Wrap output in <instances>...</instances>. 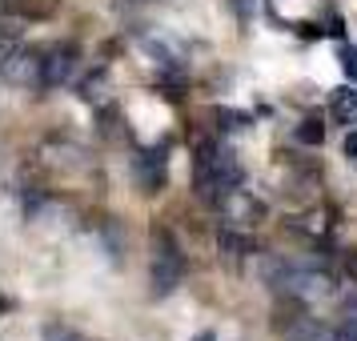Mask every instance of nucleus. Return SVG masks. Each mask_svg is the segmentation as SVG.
<instances>
[{
  "instance_id": "1",
  "label": "nucleus",
  "mask_w": 357,
  "mask_h": 341,
  "mask_svg": "<svg viewBox=\"0 0 357 341\" xmlns=\"http://www.w3.org/2000/svg\"><path fill=\"white\" fill-rule=\"evenodd\" d=\"M245 169L237 165V157L221 145H201L197 149V193L209 205H221L241 189Z\"/></svg>"
},
{
  "instance_id": "2",
  "label": "nucleus",
  "mask_w": 357,
  "mask_h": 341,
  "mask_svg": "<svg viewBox=\"0 0 357 341\" xmlns=\"http://www.w3.org/2000/svg\"><path fill=\"white\" fill-rule=\"evenodd\" d=\"M265 281H269L277 293L297 297V301H313V297H325V293L333 289V281H329L325 269L293 265V261H269V265H265Z\"/></svg>"
},
{
  "instance_id": "3",
  "label": "nucleus",
  "mask_w": 357,
  "mask_h": 341,
  "mask_svg": "<svg viewBox=\"0 0 357 341\" xmlns=\"http://www.w3.org/2000/svg\"><path fill=\"white\" fill-rule=\"evenodd\" d=\"M185 277V257L169 233H153V293L169 297Z\"/></svg>"
},
{
  "instance_id": "4",
  "label": "nucleus",
  "mask_w": 357,
  "mask_h": 341,
  "mask_svg": "<svg viewBox=\"0 0 357 341\" xmlns=\"http://www.w3.org/2000/svg\"><path fill=\"white\" fill-rule=\"evenodd\" d=\"M73 68H77V52L73 49H52L49 61H40V89L65 84L68 77H73Z\"/></svg>"
},
{
  "instance_id": "5",
  "label": "nucleus",
  "mask_w": 357,
  "mask_h": 341,
  "mask_svg": "<svg viewBox=\"0 0 357 341\" xmlns=\"http://www.w3.org/2000/svg\"><path fill=\"white\" fill-rule=\"evenodd\" d=\"M329 116L337 121V125H357V89H337L333 97H329Z\"/></svg>"
},
{
  "instance_id": "6",
  "label": "nucleus",
  "mask_w": 357,
  "mask_h": 341,
  "mask_svg": "<svg viewBox=\"0 0 357 341\" xmlns=\"http://www.w3.org/2000/svg\"><path fill=\"white\" fill-rule=\"evenodd\" d=\"M137 169H141L145 189H157V185H165V153H141V157H137Z\"/></svg>"
},
{
  "instance_id": "7",
  "label": "nucleus",
  "mask_w": 357,
  "mask_h": 341,
  "mask_svg": "<svg viewBox=\"0 0 357 341\" xmlns=\"http://www.w3.org/2000/svg\"><path fill=\"white\" fill-rule=\"evenodd\" d=\"M297 141H301V145H321L325 141V125L317 121V116H305V121L297 125Z\"/></svg>"
},
{
  "instance_id": "8",
  "label": "nucleus",
  "mask_w": 357,
  "mask_h": 341,
  "mask_svg": "<svg viewBox=\"0 0 357 341\" xmlns=\"http://www.w3.org/2000/svg\"><path fill=\"white\" fill-rule=\"evenodd\" d=\"M337 61H341V68H345V77H349V81H357V45H341Z\"/></svg>"
},
{
  "instance_id": "9",
  "label": "nucleus",
  "mask_w": 357,
  "mask_h": 341,
  "mask_svg": "<svg viewBox=\"0 0 357 341\" xmlns=\"http://www.w3.org/2000/svg\"><path fill=\"white\" fill-rule=\"evenodd\" d=\"M221 249H229L233 257H241V253H249V241L237 237V233H221Z\"/></svg>"
},
{
  "instance_id": "10",
  "label": "nucleus",
  "mask_w": 357,
  "mask_h": 341,
  "mask_svg": "<svg viewBox=\"0 0 357 341\" xmlns=\"http://www.w3.org/2000/svg\"><path fill=\"white\" fill-rule=\"evenodd\" d=\"M217 121H225V129H241V125H249V116L245 113H229V109H221Z\"/></svg>"
},
{
  "instance_id": "11",
  "label": "nucleus",
  "mask_w": 357,
  "mask_h": 341,
  "mask_svg": "<svg viewBox=\"0 0 357 341\" xmlns=\"http://www.w3.org/2000/svg\"><path fill=\"white\" fill-rule=\"evenodd\" d=\"M45 341H84V338H77V333H68V329H56V325H49V329H45Z\"/></svg>"
},
{
  "instance_id": "12",
  "label": "nucleus",
  "mask_w": 357,
  "mask_h": 341,
  "mask_svg": "<svg viewBox=\"0 0 357 341\" xmlns=\"http://www.w3.org/2000/svg\"><path fill=\"white\" fill-rule=\"evenodd\" d=\"M233 8H237V17L249 24V20H253V8H257V0H233Z\"/></svg>"
},
{
  "instance_id": "13",
  "label": "nucleus",
  "mask_w": 357,
  "mask_h": 341,
  "mask_svg": "<svg viewBox=\"0 0 357 341\" xmlns=\"http://www.w3.org/2000/svg\"><path fill=\"white\" fill-rule=\"evenodd\" d=\"M345 273H349V281L357 285V249H349V253H345Z\"/></svg>"
},
{
  "instance_id": "14",
  "label": "nucleus",
  "mask_w": 357,
  "mask_h": 341,
  "mask_svg": "<svg viewBox=\"0 0 357 341\" xmlns=\"http://www.w3.org/2000/svg\"><path fill=\"white\" fill-rule=\"evenodd\" d=\"M345 157H354V161H357V132L354 129L345 132Z\"/></svg>"
},
{
  "instance_id": "15",
  "label": "nucleus",
  "mask_w": 357,
  "mask_h": 341,
  "mask_svg": "<svg viewBox=\"0 0 357 341\" xmlns=\"http://www.w3.org/2000/svg\"><path fill=\"white\" fill-rule=\"evenodd\" d=\"M193 341H217V338H213L209 329H205V333H197V338H193Z\"/></svg>"
}]
</instances>
